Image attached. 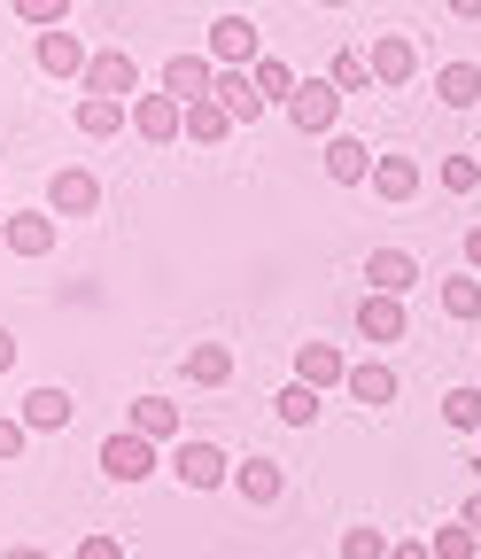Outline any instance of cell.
<instances>
[{
	"instance_id": "obj_1",
	"label": "cell",
	"mask_w": 481,
	"mask_h": 559,
	"mask_svg": "<svg viewBox=\"0 0 481 559\" xmlns=\"http://www.w3.org/2000/svg\"><path fill=\"white\" fill-rule=\"evenodd\" d=\"M288 124L311 132V140L341 132V86H334V79H303V86L288 94Z\"/></svg>"
},
{
	"instance_id": "obj_2",
	"label": "cell",
	"mask_w": 481,
	"mask_h": 559,
	"mask_svg": "<svg viewBox=\"0 0 481 559\" xmlns=\"http://www.w3.org/2000/svg\"><path fill=\"white\" fill-rule=\"evenodd\" d=\"M47 210H55V218H101V171L62 164V171L47 179Z\"/></svg>"
},
{
	"instance_id": "obj_3",
	"label": "cell",
	"mask_w": 481,
	"mask_h": 559,
	"mask_svg": "<svg viewBox=\"0 0 481 559\" xmlns=\"http://www.w3.org/2000/svg\"><path fill=\"white\" fill-rule=\"evenodd\" d=\"M132 132H141L148 148H171L187 132V102L179 94H132Z\"/></svg>"
},
{
	"instance_id": "obj_4",
	"label": "cell",
	"mask_w": 481,
	"mask_h": 559,
	"mask_svg": "<svg viewBox=\"0 0 481 559\" xmlns=\"http://www.w3.org/2000/svg\"><path fill=\"white\" fill-rule=\"evenodd\" d=\"M156 466H164V443H148V436H132V428L101 443V474H109V481H148Z\"/></svg>"
},
{
	"instance_id": "obj_5",
	"label": "cell",
	"mask_w": 481,
	"mask_h": 559,
	"mask_svg": "<svg viewBox=\"0 0 481 559\" xmlns=\"http://www.w3.org/2000/svg\"><path fill=\"white\" fill-rule=\"evenodd\" d=\"M202 55H211L218 70H256L264 47H256V24H249V16H218V24H211V47H202Z\"/></svg>"
},
{
	"instance_id": "obj_6",
	"label": "cell",
	"mask_w": 481,
	"mask_h": 559,
	"mask_svg": "<svg viewBox=\"0 0 481 559\" xmlns=\"http://www.w3.org/2000/svg\"><path fill=\"white\" fill-rule=\"evenodd\" d=\"M358 334H365V342H381V349H388V342H404V334H411V311H404V296H381V288H365V296H358Z\"/></svg>"
},
{
	"instance_id": "obj_7",
	"label": "cell",
	"mask_w": 481,
	"mask_h": 559,
	"mask_svg": "<svg viewBox=\"0 0 481 559\" xmlns=\"http://www.w3.org/2000/svg\"><path fill=\"white\" fill-rule=\"evenodd\" d=\"M171 474H179L187 489H226V481H233V466H226V451H218V443H202V436L171 451Z\"/></svg>"
},
{
	"instance_id": "obj_8",
	"label": "cell",
	"mask_w": 481,
	"mask_h": 559,
	"mask_svg": "<svg viewBox=\"0 0 481 559\" xmlns=\"http://www.w3.org/2000/svg\"><path fill=\"white\" fill-rule=\"evenodd\" d=\"M86 94H109V102H124V94H141V62H132L124 47H101L94 62H86V79H79Z\"/></svg>"
},
{
	"instance_id": "obj_9",
	"label": "cell",
	"mask_w": 481,
	"mask_h": 559,
	"mask_svg": "<svg viewBox=\"0 0 481 559\" xmlns=\"http://www.w3.org/2000/svg\"><path fill=\"white\" fill-rule=\"evenodd\" d=\"M55 210H9V226H0V241H9L16 257H55Z\"/></svg>"
},
{
	"instance_id": "obj_10",
	"label": "cell",
	"mask_w": 481,
	"mask_h": 559,
	"mask_svg": "<svg viewBox=\"0 0 481 559\" xmlns=\"http://www.w3.org/2000/svg\"><path fill=\"white\" fill-rule=\"evenodd\" d=\"M326 179L334 187H365L373 179V148L358 132H326Z\"/></svg>"
},
{
	"instance_id": "obj_11",
	"label": "cell",
	"mask_w": 481,
	"mask_h": 559,
	"mask_svg": "<svg viewBox=\"0 0 481 559\" xmlns=\"http://www.w3.org/2000/svg\"><path fill=\"white\" fill-rule=\"evenodd\" d=\"M350 349H334V342H303L296 349V381H311V389H341V381H350Z\"/></svg>"
},
{
	"instance_id": "obj_12",
	"label": "cell",
	"mask_w": 481,
	"mask_h": 559,
	"mask_svg": "<svg viewBox=\"0 0 481 559\" xmlns=\"http://www.w3.org/2000/svg\"><path fill=\"white\" fill-rule=\"evenodd\" d=\"M411 280H428L411 249H373V257H365V288H381V296H411Z\"/></svg>"
},
{
	"instance_id": "obj_13",
	"label": "cell",
	"mask_w": 481,
	"mask_h": 559,
	"mask_svg": "<svg viewBox=\"0 0 481 559\" xmlns=\"http://www.w3.org/2000/svg\"><path fill=\"white\" fill-rule=\"evenodd\" d=\"M86 62H94V55H86L79 32H62V24L39 32V70H47V79H86Z\"/></svg>"
},
{
	"instance_id": "obj_14",
	"label": "cell",
	"mask_w": 481,
	"mask_h": 559,
	"mask_svg": "<svg viewBox=\"0 0 481 559\" xmlns=\"http://www.w3.org/2000/svg\"><path fill=\"white\" fill-rule=\"evenodd\" d=\"M411 70H420L411 32H381V39H373V79H381V86H411Z\"/></svg>"
},
{
	"instance_id": "obj_15",
	"label": "cell",
	"mask_w": 481,
	"mask_h": 559,
	"mask_svg": "<svg viewBox=\"0 0 481 559\" xmlns=\"http://www.w3.org/2000/svg\"><path fill=\"white\" fill-rule=\"evenodd\" d=\"M211 86H218V62H211V55H171V62H164V94L202 102Z\"/></svg>"
},
{
	"instance_id": "obj_16",
	"label": "cell",
	"mask_w": 481,
	"mask_h": 559,
	"mask_svg": "<svg viewBox=\"0 0 481 559\" xmlns=\"http://www.w3.org/2000/svg\"><path fill=\"white\" fill-rule=\"evenodd\" d=\"M16 419H24L32 436H55V428H71V389H24Z\"/></svg>"
},
{
	"instance_id": "obj_17",
	"label": "cell",
	"mask_w": 481,
	"mask_h": 559,
	"mask_svg": "<svg viewBox=\"0 0 481 559\" xmlns=\"http://www.w3.org/2000/svg\"><path fill=\"white\" fill-rule=\"evenodd\" d=\"M233 489H241V506H280L288 498V474L272 466V459H241L233 466Z\"/></svg>"
},
{
	"instance_id": "obj_18",
	"label": "cell",
	"mask_w": 481,
	"mask_h": 559,
	"mask_svg": "<svg viewBox=\"0 0 481 559\" xmlns=\"http://www.w3.org/2000/svg\"><path fill=\"white\" fill-rule=\"evenodd\" d=\"M211 94L226 102V117H233V124H256V117L272 109V102H264V86L249 79V70H218V86H211Z\"/></svg>"
},
{
	"instance_id": "obj_19",
	"label": "cell",
	"mask_w": 481,
	"mask_h": 559,
	"mask_svg": "<svg viewBox=\"0 0 481 559\" xmlns=\"http://www.w3.org/2000/svg\"><path fill=\"white\" fill-rule=\"evenodd\" d=\"M341 389H350V404H396V389H404V381H396V366H388V358H358Z\"/></svg>"
},
{
	"instance_id": "obj_20",
	"label": "cell",
	"mask_w": 481,
	"mask_h": 559,
	"mask_svg": "<svg viewBox=\"0 0 481 559\" xmlns=\"http://www.w3.org/2000/svg\"><path fill=\"white\" fill-rule=\"evenodd\" d=\"M435 102H450V109H473V102H481V62H466V55L435 62Z\"/></svg>"
},
{
	"instance_id": "obj_21",
	"label": "cell",
	"mask_w": 481,
	"mask_h": 559,
	"mask_svg": "<svg viewBox=\"0 0 481 559\" xmlns=\"http://www.w3.org/2000/svg\"><path fill=\"white\" fill-rule=\"evenodd\" d=\"M381 202H411L420 194V156H373V179H365Z\"/></svg>"
},
{
	"instance_id": "obj_22",
	"label": "cell",
	"mask_w": 481,
	"mask_h": 559,
	"mask_svg": "<svg viewBox=\"0 0 481 559\" xmlns=\"http://www.w3.org/2000/svg\"><path fill=\"white\" fill-rule=\"evenodd\" d=\"M132 436H148V443H179V404L164 396H132V419H124Z\"/></svg>"
},
{
	"instance_id": "obj_23",
	"label": "cell",
	"mask_w": 481,
	"mask_h": 559,
	"mask_svg": "<svg viewBox=\"0 0 481 559\" xmlns=\"http://www.w3.org/2000/svg\"><path fill=\"white\" fill-rule=\"evenodd\" d=\"M124 124H132V102H109V94H86L79 102V132L86 140H117Z\"/></svg>"
},
{
	"instance_id": "obj_24",
	"label": "cell",
	"mask_w": 481,
	"mask_h": 559,
	"mask_svg": "<svg viewBox=\"0 0 481 559\" xmlns=\"http://www.w3.org/2000/svg\"><path fill=\"white\" fill-rule=\"evenodd\" d=\"M187 381H194V389H226V381H233V349H226V342H194V349H187Z\"/></svg>"
},
{
	"instance_id": "obj_25",
	"label": "cell",
	"mask_w": 481,
	"mask_h": 559,
	"mask_svg": "<svg viewBox=\"0 0 481 559\" xmlns=\"http://www.w3.org/2000/svg\"><path fill=\"white\" fill-rule=\"evenodd\" d=\"M226 124H233L226 102H218V94H202V102H187V132H179V140H194V148H218Z\"/></svg>"
},
{
	"instance_id": "obj_26",
	"label": "cell",
	"mask_w": 481,
	"mask_h": 559,
	"mask_svg": "<svg viewBox=\"0 0 481 559\" xmlns=\"http://www.w3.org/2000/svg\"><path fill=\"white\" fill-rule=\"evenodd\" d=\"M443 311H450L458 326H481V272H458V280H443Z\"/></svg>"
},
{
	"instance_id": "obj_27",
	"label": "cell",
	"mask_w": 481,
	"mask_h": 559,
	"mask_svg": "<svg viewBox=\"0 0 481 559\" xmlns=\"http://www.w3.org/2000/svg\"><path fill=\"white\" fill-rule=\"evenodd\" d=\"M326 79H334L341 94H365V86H381V79H373V55H350V47H341V55L326 62Z\"/></svg>"
},
{
	"instance_id": "obj_28",
	"label": "cell",
	"mask_w": 481,
	"mask_h": 559,
	"mask_svg": "<svg viewBox=\"0 0 481 559\" xmlns=\"http://www.w3.org/2000/svg\"><path fill=\"white\" fill-rule=\"evenodd\" d=\"M249 79L264 86V102H280V109H288V94L303 86V79H296V70H288L280 55H256V70H249Z\"/></svg>"
},
{
	"instance_id": "obj_29",
	"label": "cell",
	"mask_w": 481,
	"mask_h": 559,
	"mask_svg": "<svg viewBox=\"0 0 481 559\" xmlns=\"http://www.w3.org/2000/svg\"><path fill=\"white\" fill-rule=\"evenodd\" d=\"M272 412H280L288 428H311V419H318V389H311V381H288L280 396H272Z\"/></svg>"
},
{
	"instance_id": "obj_30",
	"label": "cell",
	"mask_w": 481,
	"mask_h": 559,
	"mask_svg": "<svg viewBox=\"0 0 481 559\" xmlns=\"http://www.w3.org/2000/svg\"><path fill=\"white\" fill-rule=\"evenodd\" d=\"M443 419H450V428H466V436H481V389L458 381V389L443 396Z\"/></svg>"
},
{
	"instance_id": "obj_31",
	"label": "cell",
	"mask_w": 481,
	"mask_h": 559,
	"mask_svg": "<svg viewBox=\"0 0 481 559\" xmlns=\"http://www.w3.org/2000/svg\"><path fill=\"white\" fill-rule=\"evenodd\" d=\"M9 9H16V16H24L32 32H55L62 16H71V0H9Z\"/></svg>"
},
{
	"instance_id": "obj_32",
	"label": "cell",
	"mask_w": 481,
	"mask_h": 559,
	"mask_svg": "<svg viewBox=\"0 0 481 559\" xmlns=\"http://www.w3.org/2000/svg\"><path fill=\"white\" fill-rule=\"evenodd\" d=\"M428 544H435V559H473V551H481V536H473L466 521H450V528H443V536H428Z\"/></svg>"
},
{
	"instance_id": "obj_33",
	"label": "cell",
	"mask_w": 481,
	"mask_h": 559,
	"mask_svg": "<svg viewBox=\"0 0 481 559\" xmlns=\"http://www.w3.org/2000/svg\"><path fill=\"white\" fill-rule=\"evenodd\" d=\"M341 559H388V536L381 528H341Z\"/></svg>"
},
{
	"instance_id": "obj_34",
	"label": "cell",
	"mask_w": 481,
	"mask_h": 559,
	"mask_svg": "<svg viewBox=\"0 0 481 559\" xmlns=\"http://www.w3.org/2000/svg\"><path fill=\"white\" fill-rule=\"evenodd\" d=\"M443 187L450 194H473L481 187V156H443Z\"/></svg>"
},
{
	"instance_id": "obj_35",
	"label": "cell",
	"mask_w": 481,
	"mask_h": 559,
	"mask_svg": "<svg viewBox=\"0 0 481 559\" xmlns=\"http://www.w3.org/2000/svg\"><path fill=\"white\" fill-rule=\"evenodd\" d=\"M24 443H32V428H24V419H0V466H9V459H24Z\"/></svg>"
},
{
	"instance_id": "obj_36",
	"label": "cell",
	"mask_w": 481,
	"mask_h": 559,
	"mask_svg": "<svg viewBox=\"0 0 481 559\" xmlns=\"http://www.w3.org/2000/svg\"><path fill=\"white\" fill-rule=\"evenodd\" d=\"M79 559H124V544H117V536H86Z\"/></svg>"
},
{
	"instance_id": "obj_37",
	"label": "cell",
	"mask_w": 481,
	"mask_h": 559,
	"mask_svg": "<svg viewBox=\"0 0 481 559\" xmlns=\"http://www.w3.org/2000/svg\"><path fill=\"white\" fill-rule=\"evenodd\" d=\"M388 559H435V544H420V536H396V544H388Z\"/></svg>"
},
{
	"instance_id": "obj_38",
	"label": "cell",
	"mask_w": 481,
	"mask_h": 559,
	"mask_svg": "<svg viewBox=\"0 0 481 559\" xmlns=\"http://www.w3.org/2000/svg\"><path fill=\"white\" fill-rule=\"evenodd\" d=\"M466 272H481V226H466Z\"/></svg>"
},
{
	"instance_id": "obj_39",
	"label": "cell",
	"mask_w": 481,
	"mask_h": 559,
	"mask_svg": "<svg viewBox=\"0 0 481 559\" xmlns=\"http://www.w3.org/2000/svg\"><path fill=\"white\" fill-rule=\"evenodd\" d=\"M9 366H16V334H9V326H0V373H9Z\"/></svg>"
},
{
	"instance_id": "obj_40",
	"label": "cell",
	"mask_w": 481,
	"mask_h": 559,
	"mask_svg": "<svg viewBox=\"0 0 481 559\" xmlns=\"http://www.w3.org/2000/svg\"><path fill=\"white\" fill-rule=\"evenodd\" d=\"M458 521H466V528L481 536V489H473V498H466V513H458Z\"/></svg>"
},
{
	"instance_id": "obj_41",
	"label": "cell",
	"mask_w": 481,
	"mask_h": 559,
	"mask_svg": "<svg viewBox=\"0 0 481 559\" xmlns=\"http://www.w3.org/2000/svg\"><path fill=\"white\" fill-rule=\"evenodd\" d=\"M0 559H47L39 544H9V551H0Z\"/></svg>"
},
{
	"instance_id": "obj_42",
	"label": "cell",
	"mask_w": 481,
	"mask_h": 559,
	"mask_svg": "<svg viewBox=\"0 0 481 559\" xmlns=\"http://www.w3.org/2000/svg\"><path fill=\"white\" fill-rule=\"evenodd\" d=\"M443 9H450V16H481V0H443Z\"/></svg>"
},
{
	"instance_id": "obj_43",
	"label": "cell",
	"mask_w": 481,
	"mask_h": 559,
	"mask_svg": "<svg viewBox=\"0 0 481 559\" xmlns=\"http://www.w3.org/2000/svg\"><path fill=\"white\" fill-rule=\"evenodd\" d=\"M311 9H350V0H311Z\"/></svg>"
},
{
	"instance_id": "obj_44",
	"label": "cell",
	"mask_w": 481,
	"mask_h": 559,
	"mask_svg": "<svg viewBox=\"0 0 481 559\" xmlns=\"http://www.w3.org/2000/svg\"><path fill=\"white\" fill-rule=\"evenodd\" d=\"M473 466H481V459H473Z\"/></svg>"
}]
</instances>
